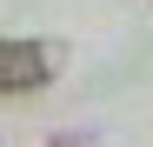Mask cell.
I'll list each match as a JSON object with an SVG mask.
<instances>
[{
  "instance_id": "6da1fadb",
  "label": "cell",
  "mask_w": 153,
  "mask_h": 147,
  "mask_svg": "<svg viewBox=\"0 0 153 147\" xmlns=\"http://www.w3.org/2000/svg\"><path fill=\"white\" fill-rule=\"evenodd\" d=\"M53 80V47L47 40H0V100H20Z\"/></svg>"
}]
</instances>
